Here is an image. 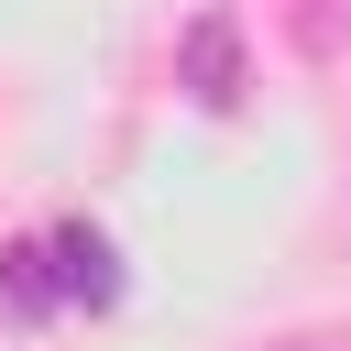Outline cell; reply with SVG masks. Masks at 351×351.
Here are the masks:
<instances>
[{"mask_svg": "<svg viewBox=\"0 0 351 351\" xmlns=\"http://www.w3.org/2000/svg\"><path fill=\"white\" fill-rule=\"evenodd\" d=\"M186 88H197L208 110H230V99H241V33H230V11H208V22L186 33Z\"/></svg>", "mask_w": 351, "mask_h": 351, "instance_id": "6da1fadb", "label": "cell"}, {"mask_svg": "<svg viewBox=\"0 0 351 351\" xmlns=\"http://www.w3.org/2000/svg\"><path fill=\"white\" fill-rule=\"evenodd\" d=\"M55 252H66V274H55L66 296H110V241L99 230H55Z\"/></svg>", "mask_w": 351, "mask_h": 351, "instance_id": "7a4b0ae2", "label": "cell"}, {"mask_svg": "<svg viewBox=\"0 0 351 351\" xmlns=\"http://www.w3.org/2000/svg\"><path fill=\"white\" fill-rule=\"evenodd\" d=\"M274 351H351V340H329V329H307V340H274Z\"/></svg>", "mask_w": 351, "mask_h": 351, "instance_id": "3957f363", "label": "cell"}]
</instances>
